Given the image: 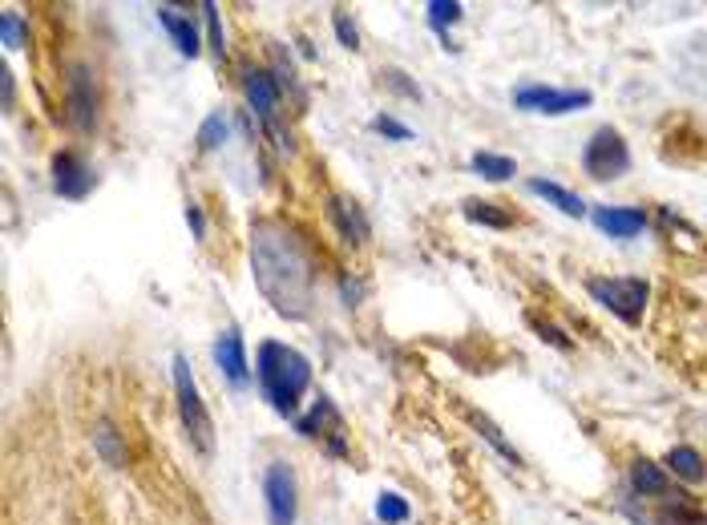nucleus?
<instances>
[{"mask_svg":"<svg viewBox=\"0 0 707 525\" xmlns=\"http://www.w3.org/2000/svg\"><path fill=\"white\" fill-rule=\"evenodd\" d=\"M251 275L263 299L287 315V320H308L316 299V255L291 227L263 219L251 227Z\"/></svg>","mask_w":707,"mask_h":525,"instance_id":"f257e3e1","label":"nucleus"},{"mask_svg":"<svg viewBox=\"0 0 707 525\" xmlns=\"http://www.w3.org/2000/svg\"><path fill=\"white\" fill-rule=\"evenodd\" d=\"M255 380L263 400L279 412V416H295L299 420V400L312 388V360L279 344V340H263L259 356H255Z\"/></svg>","mask_w":707,"mask_h":525,"instance_id":"f03ea898","label":"nucleus"},{"mask_svg":"<svg viewBox=\"0 0 707 525\" xmlns=\"http://www.w3.org/2000/svg\"><path fill=\"white\" fill-rule=\"evenodd\" d=\"M174 396H178V416H182V429H186L190 445L202 457H211L215 453V420H211L207 404H202V392L194 384L186 356H174Z\"/></svg>","mask_w":707,"mask_h":525,"instance_id":"7ed1b4c3","label":"nucleus"},{"mask_svg":"<svg viewBox=\"0 0 707 525\" xmlns=\"http://www.w3.org/2000/svg\"><path fill=\"white\" fill-rule=\"evenodd\" d=\"M586 291L594 295V303L615 311L623 324H639L647 311V299H651V283L639 275H615V279L598 275V279H586Z\"/></svg>","mask_w":707,"mask_h":525,"instance_id":"20e7f679","label":"nucleus"},{"mask_svg":"<svg viewBox=\"0 0 707 525\" xmlns=\"http://www.w3.org/2000/svg\"><path fill=\"white\" fill-rule=\"evenodd\" d=\"M582 170L594 178V182H611V178H623L631 170V150L623 142L619 130L602 126L590 134L586 150H582Z\"/></svg>","mask_w":707,"mask_h":525,"instance_id":"39448f33","label":"nucleus"},{"mask_svg":"<svg viewBox=\"0 0 707 525\" xmlns=\"http://www.w3.org/2000/svg\"><path fill=\"white\" fill-rule=\"evenodd\" d=\"M594 101L590 89H554V85H522L514 93V105L526 114H546V118H562L574 110H586Z\"/></svg>","mask_w":707,"mask_h":525,"instance_id":"423d86ee","label":"nucleus"},{"mask_svg":"<svg viewBox=\"0 0 707 525\" xmlns=\"http://www.w3.org/2000/svg\"><path fill=\"white\" fill-rule=\"evenodd\" d=\"M263 497H267V521L271 525H295V517H299V485H295V469L287 461H271L267 465Z\"/></svg>","mask_w":707,"mask_h":525,"instance_id":"0eeeda50","label":"nucleus"},{"mask_svg":"<svg viewBox=\"0 0 707 525\" xmlns=\"http://www.w3.org/2000/svg\"><path fill=\"white\" fill-rule=\"evenodd\" d=\"M65 105H69V122L77 130H93L97 126V110H101V97H97V77L89 65H73L65 77Z\"/></svg>","mask_w":707,"mask_h":525,"instance_id":"6e6552de","label":"nucleus"},{"mask_svg":"<svg viewBox=\"0 0 707 525\" xmlns=\"http://www.w3.org/2000/svg\"><path fill=\"white\" fill-rule=\"evenodd\" d=\"M243 93H247V101H251V110L259 114V122L279 138V146L291 150V146L283 142V130H279V81H275L267 69H247V73H243Z\"/></svg>","mask_w":707,"mask_h":525,"instance_id":"1a4fd4ad","label":"nucleus"},{"mask_svg":"<svg viewBox=\"0 0 707 525\" xmlns=\"http://www.w3.org/2000/svg\"><path fill=\"white\" fill-rule=\"evenodd\" d=\"M295 429H299L303 437H312V441L324 437L332 457H348V445H344V416L336 412V404H332L328 396H320L316 408H312L308 416H299V420H295Z\"/></svg>","mask_w":707,"mask_h":525,"instance_id":"9d476101","label":"nucleus"},{"mask_svg":"<svg viewBox=\"0 0 707 525\" xmlns=\"http://www.w3.org/2000/svg\"><path fill=\"white\" fill-rule=\"evenodd\" d=\"M93 166L77 154V150H61V154H53V190L61 194V198H69V202H81L89 190H93Z\"/></svg>","mask_w":707,"mask_h":525,"instance_id":"9b49d317","label":"nucleus"},{"mask_svg":"<svg viewBox=\"0 0 707 525\" xmlns=\"http://www.w3.org/2000/svg\"><path fill=\"white\" fill-rule=\"evenodd\" d=\"M590 219L602 235L611 239H635L647 227V210L643 206H594Z\"/></svg>","mask_w":707,"mask_h":525,"instance_id":"f8f14e48","label":"nucleus"},{"mask_svg":"<svg viewBox=\"0 0 707 525\" xmlns=\"http://www.w3.org/2000/svg\"><path fill=\"white\" fill-rule=\"evenodd\" d=\"M215 364L223 368V376L235 384V388H243L247 380H251V364H247V348H243V336L235 332V328H227L219 340H215Z\"/></svg>","mask_w":707,"mask_h":525,"instance_id":"ddd939ff","label":"nucleus"},{"mask_svg":"<svg viewBox=\"0 0 707 525\" xmlns=\"http://www.w3.org/2000/svg\"><path fill=\"white\" fill-rule=\"evenodd\" d=\"M328 219L336 223V231H340V239L344 243H352V247H364L368 243V219H364V210L356 206V202H348V198H328Z\"/></svg>","mask_w":707,"mask_h":525,"instance_id":"4468645a","label":"nucleus"},{"mask_svg":"<svg viewBox=\"0 0 707 525\" xmlns=\"http://www.w3.org/2000/svg\"><path fill=\"white\" fill-rule=\"evenodd\" d=\"M158 25L174 37V45H178V53H182V57H198L202 41H198V29H194V21H190L186 13H178V9L162 5V9H158Z\"/></svg>","mask_w":707,"mask_h":525,"instance_id":"2eb2a0df","label":"nucleus"},{"mask_svg":"<svg viewBox=\"0 0 707 525\" xmlns=\"http://www.w3.org/2000/svg\"><path fill=\"white\" fill-rule=\"evenodd\" d=\"M631 489H635L639 497H667V493H671V477H667L663 465L639 457V461L631 465Z\"/></svg>","mask_w":707,"mask_h":525,"instance_id":"dca6fc26","label":"nucleus"},{"mask_svg":"<svg viewBox=\"0 0 707 525\" xmlns=\"http://www.w3.org/2000/svg\"><path fill=\"white\" fill-rule=\"evenodd\" d=\"M526 190H530V194H538V198H546L550 206H558L562 215H570V219H582V215H586V202H582L574 190L558 186V182H546V178H530V182H526Z\"/></svg>","mask_w":707,"mask_h":525,"instance_id":"f3484780","label":"nucleus"},{"mask_svg":"<svg viewBox=\"0 0 707 525\" xmlns=\"http://www.w3.org/2000/svg\"><path fill=\"white\" fill-rule=\"evenodd\" d=\"M93 449H97V457L106 461L110 469H126V445H122V437H118V429L110 425V420H97Z\"/></svg>","mask_w":707,"mask_h":525,"instance_id":"a211bd4d","label":"nucleus"},{"mask_svg":"<svg viewBox=\"0 0 707 525\" xmlns=\"http://www.w3.org/2000/svg\"><path fill=\"white\" fill-rule=\"evenodd\" d=\"M667 469H671L679 481H687V485H699V481L707 477V465H703V457H699L691 445H675V449L667 453Z\"/></svg>","mask_w":707,"mask_h":525,"instance_id":"6ab92c4d","label":"nucleus"},{"mask_svg":"<svg viewBox=\"0 0 707 525\" xmlns=\"http://www.w3.org/2000/svg\"><path fill=\"white\" fill-rule=\"evenodd\" d=\"M465 219L469 223H481V227H493V231H510L514 227V215H505L497 202H485V198H465Z\"/></svg>","mask_w":707,"mask_h":525,"instance_id":"aec40b11","label":"nucleus"},{"mask_svg":"<svg viewBox=\"0 0 707 525\" xmlns=\"http://www.w3.org/2000/svg\"><path fill=\"white\" fill-rule=\"evenodd\" d=\"M465 416H469V425H473V429H477V433H481V437H485V441H489V445H493V449H497V453H501L505 461H510V465H522V457H518V449H514L510 441H505V437H501V429L493 425V420H489V416H481V412H473V408H465Z\"/></svg>","mask_w":707,"mask_h":525,"instance_id":"412c9836","label":"nucleus"},{"mask_svg":"<svg viewBox=\"0 0 707 525\" xmlns=\"http://www.w3.org/2000/svg\"><path fill=\"white\" fill-rule=\"evenodd\" d=\"M469 166H473L481 178H489V182H505V178H514V174H518L514 158H505V154H489V150H477V154L469 158Z\"/></svg>","mask_w":707,"mask_h":525,"instance_id":"4be33fe9","label":"nucleus"},{"mask_svg":"<svg viewBox=\"0 0 707 525\" xmlns=\"http://www.w3.org/2000/svg\"><path fill=\"white\" fill-rule=\"evenodd\" d=\"M461 13H465L461 0H433V5H429V25H433V33H437L441 41H449V25H457Z\"/></svg>","mask_w":707,"mask_h":525,"instance_id":"5701e85b","label":"nucleus"},{"mask_svg":"<svg viewBox=\"0 0 707 525\" xmlns=\"http://www.w3.org/2000/svg\"><path fill=\"white\" fill-rule=\"evenodd\" d=\"M659 525H703V513H699L683 493H675V501L667 497V505H663V513H659Z\"/></svg>","mask_w":707,"mask_h":525,"instance_id":"b1692460","label":"nucleus"},{"mask_svg":"<svg viewBox=\"0 0 707 525\" xmlns=\"http://www.w3.org/2000/svg\"><path fill=\"white\" fill-rule=\"evenodd\" d=\"M376 517L384 521V525H404L413 517V509H409V501H404L400 493H380V501H376Z\"/></svg>","mask_w":707,"mask_h":525,"instance_id":"393cba45","label":"nucleus"},{"mask_svg":"<svg viewBox=\"0 0 707 525\" xmlns=\"http://www.w3.org/2000/svg\"><path fill=\"white\" fill-rule=\"evenodd\" d=\"M227 130H231V126H227V118H223V114H211L207 122L198 126V150H202V154L219 150V146L227 142Z\"/></svg>","mask_w":707,"mask_h":525,"instance_id":"a878e982","label":"nucleus"},{"mask_svg":"<svg viewBox=\"0 0 707 525\" xmlns=\"http://www.w3.org/2000/svg\"><path fill=\"white\" fill-rule=\"evenodd\" d=\"M0 37H5V49H25L29 45V29H25L21 13H5V17H0Z\"/></svg>","mask_w":707,"mask_h":525,"instance_id":"bb28decb","label":"nucleus"},{"mask_svg":"<svg viewBox=\"0 0 707 525\" xmlns=\"http://www.w3.org/2000/svg\"><path fill=\"white\" fill-rule=\"evenodd\" d=\"M202 21H207V37H211V49H215V57L223 61L227 57V37H223V21H219V5H202Z\"/></svg>","mask_w":707,"mask_h":525,"instance_id":"cd10ccee","label":"nucleus"},{"mask_svg":"<svg viewBox=\"0 0 707 525\" xmlns=\"http://www.w3.org/2000/svg\"><path fill=\"white\" fill-rule=\"evenodd\" d=\"M372 130L384 134L388 142H413V130L404 126V122H396L392 114H376V118H372Z\"/></svg>","mask_w":707,"mask_h":525,"instance_id":"c85d7f7f","label":"nucleus"},{"mask_svg":"<svg viewBox=\"0 0 707 525\" xmlns=\"http://www.w3.org/2000/svg\"><path fill=\"white\" fill-rule=\"evenodd\" d=\"M332 25H336V37H340L344 49H360V33H356V25H352V17L344 9L332 13Z\"/></svg>","mask_w":707,"mask_h":525,"instance_id":"c756f323","label":"nucleus"},{"mask_svg":"<svg viewBox=\"0 0 707 525\" xmlns=\"http://www.w3.org/2000/svg\"><path fill=\"white\" fill-rule=\"evenodd\" d=\"M530 324H534V328H538V336H542V340H546V344H554V348H562V352H566V348H570V340H566V336H562V332H558V328H554V324H542V320H538V315H534V320H530Z\"/></svg>","mask_w":707,"mask_h":525,"instance_id":"7c9ffc66","label":"nucleus"},{"mask_svg":"<svg viewBox=\"0 0 707 525\" xmlns=\"http://www.w3.org/2000/svg\"><path fill=\"white\" fill-rule=\"evenodd\" d=\"M186 223H190L194 239H207V215H202V206H198V202L186 206Z\"/></svg>","mask_w":707,"mask_h":525,"instance_id":"2f4dec72","label":"nucleus"},{"mask_svg":"<svg viewBox=\"0 0 707 525\" xmlns=\"http://www.w3.org/2000/svg\"><path fill=\"white\" fill-rule=\"evenodd\" d=\"M5 110H13V73L5 69Z\"/></svg>","mask_w":707,"mask_h":525,"instance_id":"473e14b6","label":"nucleus"}]
</instances>
